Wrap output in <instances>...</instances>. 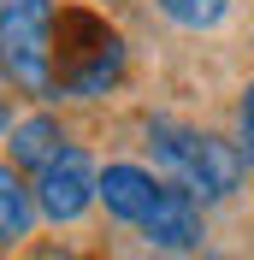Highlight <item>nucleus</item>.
<instances>
[{"mask_svg": "<svg viewBox=\"0 0 254 260\" xmlns=\"http://www.w3.org/2000/svg\"><path fill=\"white\" fill-rule=\"evenodd\" d=\"M148 148H154V160L172 172L195 201H231L242 189V160L237 136H219V130H189L177 124V118H148Z\"/></svg>", "mask_w": 254, "mask_h": 260, "instance_id": "1", "label": "nucleus"}, {"mask_svg": "<svg viewBox=\"0 0 254 260\" xmlns=\"http://www.w3.org/2000/svg\"><path fill=\"white\" fill-rule=\"evenodd\" d=\"M95 195H101V207H107L112 219H124V225H142V219H148V207H154V195H160V183H154V172H148V166L112 160V166H101Z\"/></svg>", "mask_w": 254, "mask_h": 260, "instance_id": "6", "label": "nucleus"}, {"mask_svg": "<svg viewBox=\"0 0 254 260\" xmlns=\"http://www.w3.org/2000/svg\"><path fill=\"white\" fill-rule=\"evenodd\" d=\"M107 6H118V0H107Z\"/></svg>", "mask_w": 254, "mask_h": 260, "instance_id": "13", "label": "nucleus"}, {"mask_svg": "<svg viewBox=\"0 0 254 260\" xmlns=\"http://www.w3.org/2000/svg\"><path fill=\"white\" fill-rule=\"evenodd\" d=\"M53 36H59L53 0H0V71L24 95H53Z\"/></svg>", "mask_w": 254, "mask_h": 260, "instance_id": "3", "label": "nucleus"}, {"mask_svg": "<svg viewBox=\"0 0 254 260\" xmlns=\"http://www.w3.org/2000/svg\"><path fill=\"white\" fill-rule=\"evenodd\" d=\"M36 219H42V207H36V189L18 178V166H12V160H0V248L30 243Z\"/></svg>", "mask_w": 254, "mask_h": 260, "instance_id": "7", "label": "nucleus"}, {"mask_svg": "<svg viewBox=\"0 0 254 260\" xmlns=\"http://www.w3.org/2000/svg\"><path fill=\"white\" fill-rule=\"evenodd\" d=\"M95 183H101L95 160H89V154L71 142L59 160H48L42 172H36V183H30V189H36V207H42V219H53V225H77L83 213L101 201V195H95Z\"/></svg>", "mask_w": 254, "mask_h": 260, "instance_id": "4", "label": "nucleus"}, {"mask_svg": "<svg viewBox=\"0 0 254 260\" xmlns=\"http://www.w3.org/2000/svg\"><path fill=\"white\" fill-rule=\"evenodd\" d=\"M142 237L154 248H166V254H189V248H201V237H207L201 201H195L183 183H160L154 207H148V219H142Z\"/></svg>", "mask_w": 254, "mask_h": 260, "instance_id": "5", "label": "nucleus"}, {"mask_svg": "<svg viewBox=\"0 0 254 260\" xmlns=\"http://www.w3.org/2000/svg\"><path fill=\"white\" fill-rule=\"evenodd\" d=\"M207 260H231V254H207Z\"/></svg>", "mask_w": 254, "mask_h": 260, "instance_id": "12", "label": "nucleus"}, {"mask_svg": "<svg viewBox=\"0 0 254 260\" xmlns=\"http://www.w3.org/2000/svg\"><path fill=\"white\" fill-rule=\"evenodd\" d=\"M237 148H242V160L254 166V83L242 89V101H237Z\"/></svg>", "mask_w": 254, "mask_h": 260, "instance_id": "10", "label": "nucleus"}, {"mask_svg": "<svg viewBox=\"0 0 254 260\" xmlns=\"http://www.w3.org/2000/svg\"><path fill=\"white\" fill-rule=\"evenodd\" d=\"M12 130V107H6V95H0V136Z\"/></svg>", "mask_w": 254, "mask_h": 260, "instance_id": "11", "label": "nucleus"}, {"mask_svg": "<svg viewBox=\"0 0 254 260\" xmlns=\"http://www.w3.org/2000/svg\"><path fill=\"white\" fill-rule=\"evenodd\" d=\"M154 6L172 18L177 30H213V24H225V12H231V0H154Z\"/></svg>", "mask_w": 254, "mask_h": 260, "instance_id": "9", "label": "nucleus"}, {"mask_svg": "<svg viewBox=\"0 0 254 260\" xmlns=\"http://www.w3.org/2000/svg\"><path fill=\"white\" fill-rule=\"evenodd\" d=\"M118 77H124V42L95 12H59V36H53V95L95 101Z\"/></svg>", "mask_w": 254, "mask_h": 260, "instance_id": "2", "label": "nucleus"}, {"mask_svg": "<svg viewBox=\"0 0 254 260\" xmlns=\"http://www.w3.org/2000/svg\"><path fill=\"white\" fill-rule=\"evenodd\" d=\"M65 148H71V136H65L59 118H48V113L12 124V166H18V172H42L48 160H59Z\"/></svg>", "mask_w": 254, "mask_h": 260, "instance_id": "8", "label": "nucleus"}]
</instances>
